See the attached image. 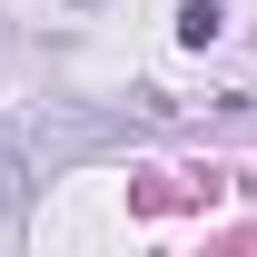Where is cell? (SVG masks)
<instances>
[{"instance_id":"6da1fadb","label":"cell","mask_w":257,"mask_h":257,"mask_svg":"<svg viewBox=\"0 0 257 257\" xmlns=\"http://www.w3.org/2000/svg\"><path fill=\"white\" fill-rule=\"evenodd\" d=\"M218 30H227V10H218V0H178V40H188V50H208Z\"/></svg>"}]
</instances>
